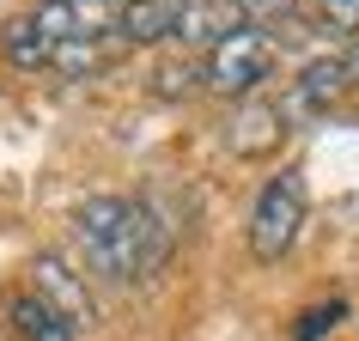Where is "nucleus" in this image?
<instances>
[{
    "label": "nucleus",
    "mask_w": 359,
    "mask_h": 341,
    "mask_svg": "<svg viewBox=\"0 0 359 341\" xmlns=\"http://www.w3.org/2000/svg\"><path fill=\"white\" fill-rule=\"evenodd\" d=\"M74 244L104 281H152L170 256V220L128 195H92L74 213Z\"/></svg>",
    "instance_id": "nucleus-1"
},
{
    "label": "nucleus",
    "mask_w": 359,
    "mask_h": 341,
    "mask_svg": "<svg viewBox=\"0 0 359 341\" xmlns=\"http://www.w3.org/2000/svg\"><path fill=\"white\" fill-rule=\"evenodd\" d=\"M274 61H280L274 37H268L262 25H244V31H231L226 43H213V49H208V61H201V86L219 92V98H250L256 86H268Z\"/></svg>",
    "instance_id": "nucleus-2"
},
{
    "label": "nucleus",
    "mask_w": 359,
    "mask_h": 341,
    "mask_svg": "<svg viewBox=\"0 0 359 341\" xmlns=\"http://www.w3.org/2000/svg\"><path fill=\"white\" fill-rule=\"evenodd\" d=\"M299 226H304V177L299 170H274L250 208V250L256 262H280L286 250L299 244Z\"/></svg>",
    "instance_id": "nucleus-3"
},
{
    "label": "nucleus",
    "mask_w": 359,
    "mask_h": 341,
    "mask_svg": "<svg viewBox=\"0 0 359 341\" xmlns=\"http://www.w3.org/2000/svg\"><path fill=\"white\" fill-rule=\"evenodd\" d=\"M231 31H244V6L238 0H183L170 6V37L177 43H226Z\"/></svg>",
    "instance_id": "nucleus-4"
},
{
    "label": "nucleus",
    "mask_w": 359,
    "mask_h": 341,
    "mask_svg": "<svg viewBox=\"0 0 359 341\" xmlns=\"http://www.w3.org/2000/svg\"><path fill=\"white\" fill-rule=\"evenodd\" d=\"M31 281H37V299H49L67 323H92V317H97V305H92V293H86V281H79L61 256H37V262H31Z\"/></svg>",
    "instance_id": "nucleus-5"
},
{
    "label": "nucleus",
    "mask_w": 359,
    "mask_h": 341,
    "mask_svg": "<svg viewBox=\"0 0 359 341\" xmlns=\"http://www.w3.org/2000/svg\"><path fill=\"white\" fill-rule=\"evenodd\" d=\"M286 134V116L274 110V104H244V110L226 122V147L238 152V159H268V152L280 147Z\"/></svg>",
    "instance_id": "nucleus-6"
},
{
    "label": "nucleus",
    "mask_w": 359,
    "mask_h": 341,
    "mask_svg": "<svg viewBox=\"0 0 359 341\" xmlns=\"http://www.w3.org/2000/svg\"><path fill=\"white\" fill-rule=\"evenodd\" d=\"M6 317H13V335L19 341H79V323H67L49 299L37 293H19V299L6 305Z\"/></svg>",
    "instance_id": "nucleus-7"
},
{
    "label": "nucleus",
    "mask_w": 359,
    "mask_h": 341,
    "mask_svg": "<svg viewBox=\"0 0 359 341\" xmlns=\"http://www.w3.org/2000/svg\"><path fill=\"white\" fill-rule=\"evenodd\" d=\"M0 55L13 61V67H25V74H37V67H49L55 61V43L37 31V19L25 13V19H6V31H0Z\"/></svg>",
    "instance_id": "nucleus-8"
},
{
    "label": "nucleus",
    "mask_w": 359,
    "mask_h": 341,
    "mask_svg": "<svg viewBox=\"0 0 359 341\" xmlns=\"http://www.w3.org/2000/svg\"><path fill=\"white\" fill-rule=\"evenodd\" d=\"M347 86H353V79H347V61H341V55L311 61V67L299 74V92H292V104H299V110H323V104H335Z\"/></svg>",
    "instance_id": "nucleus-9"
},
{
    "label": "nucleus",
    "mask_w": 359,
    "mask_h": 341,
    "mask_svg": "<svg viewBox=\"0 0 359 341\" xmlns=\"http://www.w3.org/2000/svg\"><path fill=\"white\" fill-rule=\"evenodd\" d=\"M116 37L122 43H165L170 37V0H128L122 6V25H116Z\"/></svg>",
    "instance_id": "nucleus-10"
},
{
    "label": "nucleus",
    "mask_w": 359,
    "mask_h": 341,
    "mask_svg": "<svg viewBox=\"0 0 359 341\" xmlns=\"http://www.w3.org/2000/svg\"><path fill=\"white\" fill-rule=\"evenodd\" d=\"M110 61V37H67V43H55V74H67V79H92L97 67Z\"/></svg>",
    "instance_id": "nucleus-11"
},
{
    "label": "nucleus",
    "mask_w": 359,
    "mask_h": 341,
    "mask_svg": "<svg viewBox=\"0 0 359 341\" xmlns=\"http://www.w3.org/2000/svg\"><path fill=\"white\" fill-rule=\"evenodd\" d=\"M201 86V67H189V61H165L158 74H152V92H165V98H183Z\"/></svg>",
    "instance_id": "nucleus-12"
},
{
    "label": "nucleus",
    "mask_w": 359,
    "mask_h": 341,
    "mask_svg": "<svg viewBox=\"0 0 359 341\" xmlns=\"http://www.w3.org/2000/svg\"><path fill=\"white\" fill-rule=\"evenodd\" d=\"M341 317H347V305H341V299H329V305H311V311H304V317L292 323V335H299V341H317L323 329H335Z\"/></svg>",
    "instance_id": "nucleus-13"
},
{
    "label": "nucleus",
    "mask_w": 359,
    "mask_h": 341,
    "mask_svg": "<svg viewBox=\"0 0 359 341\" xmlns=\"http://www.w3.org/2000/svg\"><path fill=\"white\" fill-rule=\"evenodd\" d=\"M323 31H341V37H359V0H323L317 6Z\"/></svg>",
    "instance_id": "nucleus-14"
},
{
    "label": "nucleus",
    "mask_w": 359,
    "mask_h": 341,
    "mask_svg": "<svg viewBox=\"0 0 359 341\" xmlns=\"http://www.w3.org/2000/svg\"><path fill=\"white\" fill-rule=\"evenodd\" d=\"M244 6V19H256V25H274V19H292L299 13V0H238Z\"/></svg>",
    "instance_id": "nucleus-15"
},
{
    "label": "nucleus",
    "mask_w": 359,
    "mask_h": 341,
    "mask_svg": "<svg viewBox=\"0 0 359 341\" xmlns=\"http://www.w3.org/2000/svg\"><path fill=\"white\" fill-rule=\"evenodd\" d=\"M341 61H347V79H353V86H359V37L347 43V55H341Z\"/></svg>",
    "instance_id": "nucleus-16"
},
{
    "label": "nucleus",
    "mask_w": 359,
    "mask_h": 341,
    "mask_svg": "<svg viewBox=\"0 0 359 341\" xmlns=\"http://www.w3.org/2000/svg\"><path fill=\"white\" fill-rule=\"evenodd\" d=\"M170 6H183V0H170Z\"/></svg>",
    "instance_id": "nucleus-17"
}]
</instances>
